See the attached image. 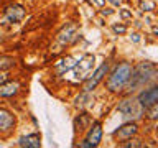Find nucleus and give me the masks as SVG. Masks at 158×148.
I'll use <instances>...</instances> for the list:
<instances>
[{"mask_svg": "<svg viewBox=\"0 0 158 148\" xmlns=\"http://www.w3.org/2000/svg\"><path fill=\"white\" fill-rule=\"evenodd\" d=\"M153 82H158V66H155L150 61H143L135 69H132V76L128 81V90L142 89Z\"/></svg>", "mask_w": 158, "mask_h": 148, "instance_id": "nucleus-1", "label": "nucleus"}, {"mask_svg": "<svg viewBox=\"0 0 158 148\" xmlns=\"http://www.w3.org/2000/svg\"><path fill=\"white\" fill-rule=\"evenodd\" d=\"M130 76H132V66L128 63L115 66V69L112 71V74L107 79V89L111 92H117V90L124 89L130 81Z\"/></svg>", "mask_w": 158, "mask_h": 148, "instance_id": "nucleus-2", "label": "nucleus"}, {"mask_svg": "<svg viewBox=\"0 0 158 148\" xmlns=\"http://www.w3.org/2000/svg\"><path fill=\"white\" fill-rule=\"evenodd\" d=\"M117 110L122 114V117L125 122H132V120H138V118L143 117V114H145V106H143L140 101L127 99V101H122L119 104Z\"/></svg>", "mask_w": 158, "mask_h": 148, "instance_id": "nucleus-3", "label": "nucleus"}, {"mask_svg": "<svg viewBox=\"0 0 158 148\" xmlns=\"http://www.w3.org/2000/svg\"><path fill=\"white\" fill-rule=\"evenodd\" d=\"M107 71H109V64L107 63H104V64H100L97 69L94 71V74L91 76V78L86 81V84H84V90H87V92H91L92 89L97 87V84L100 82V81L104 79V76L107 74Z\"/></svg>", "mask_w": 158, "mask_h": 148, "instance_id": "nucleus-4", "label": "nucleus"}, {"mask_svg": "<svg viewBox=\"0 0 158 148\" xmlns=\"http://www.w3.org/2000/svg\"><path fill=\"white\" fill-rule=\"evenodd\" d=\"M137 132H138V127L135 125V123L130 122V123H125L124 127H120L119 130H115L112 133V137L119 142H124V140H130Z\"/></svg>", "mask_w": 158, "mask_h": 148, "instance_id": "nucleus-5", "label": "nucleus"}, {"mask_svg": "<svg viewBox=\"0 0 158 148\" xmlns=\"http://www.w3.org/2000/svg\"><path fill=\"white\" fill-rule=\"evenodd\" d=\"M138 101H140L145 107L153 106V104L158 101V84L156 86H152L150 89H145L143 92L138 94Z\"/></svg>", "mask_w": 158, "mask_h": 148, "instance_id": "nucleus-6", "label": "nucleus"}, {"mask_svg": "<svg viewBox=\"0 0 158 148\" xmlns=\"http://www.w3.org/2000/svg\"><path fill=\"white\" fill-rule=\"evenodd\" d=\"M92 64H94V56H92V54L83 56V58H81V61L76 64V76H78V78H84L83 74L89 73V69L92 68Z\"/></svg>", "mask_w": 158, "mask_h": 148, "instance_id": "nucleus-7", "label": "nucleus"}, {"mask_svg": "<svg viewBox=\"0 0 158 148\" xmlns=\"http://www.w3.org/2000/svg\"><path fill=\"white\" fill-rule=\"evenodd\" d=\"M100 138H102V127H100L99 122H95L87 133V142L91 143V146H97Z\"/></svg>", "mask_w": 158, "mask_h": 148, "instance_id": "nucleus-8", "label": "nucleus"}, {"mask_svg": "<svg viewBox=\"0 0 158 148\" xmlns=\"http://www.w3.org/2000/svg\"><path fill=\"white\" fill-rule=\"evenodd\" d=\"M5 13H7L5 22L15 23V22H18V20H22V18H23V15H25V10H23V7L15 5V7H8L7 10H5Z\"/></svg>", "mask_w": 158, "mask_h": 148, "instance_id": "nucleus-9", "label": "nucleus"}, {"mask_svg": "<svg viewBox=\"0 0 158 148\" xmlns=\"http://www.w3.org/2000/svg\"><path fill=\"white\" fill-rule=\"evenodd\" d=\"M18 145H20V146H26V148H38L41 143H40V137H38L36 133H31V135L22 137L20 140H18Z\"/></svg>", "mask_w": 158, "mask_h": 148, "instance_id": "nucleus-10", "label": "nucleus"}, {"mask_svg": "<svg viewBox=\"0 0 158 148\" xmlns=\"http://www.w3.org/2000/svg\"><path fill=\"white\" fill-rule=\"evenodd\" d=\"M15 123V118L8 110H0V130H10Z\"/></svg>", "mask_w": 158, "mask_h": 148, "instance_id": "nucleus-11", "label": "nucleus"}, {"mask_svg": "<svg viewBox=\"0 0 158 148\" xmlns=\"http://www.w3.org/2000/svg\"><path fill=\"white\" fill-rule=\"evenodd\" d=\"M18 89H20L18 82H8L5 86H0V95L2 97H12V95H15L18 92Z\"/></svg>", "mask_w": 158, "mask_h": 148, "instance_id": "nucleus-12", "label": "nucleus"}, {"mask_svg": "<svg viewBox=\"0 0 158 148\" xmlns=\"http://www.w3.org/2000/svg\"><path fill=\"white\" fill-rule=\"evenodd\" d=\"M74 30H76V26L74 25H68L66 28H63V31L58 35V43L59 45H66V43H69L71 41V35L74 33Z\"/></svg>", "mask_w": 158, "mask_h": 148, "instance_id": "nucleus-13", "label": "nucleus"}, {"mask_svg": "<svg viewBox=\"0 0 158 148\" xmlns=\"http://www.w3.org/2000/svg\"><path fill=\"white\" fill-rule=\"evenodd\" d=\"M76 63H74V59L73 58H66V59H61L59 63H56V71H58V74H64L66 71H69L71 68H74Z\"/></svg>", "mask_w": 158, "mask_h": 148, "instance_id": "nucleus-14", "label": "nucleus"}, {"mask_svg": "<svg viewBox=\"0 0 158 148\" xmlns=\"http://www.w3.org/2000/svg\"><path fill=\"white\" fill-rule=\"evenodd\" d=\"M89 123H91V117L87 115V114H81V115L74 120V127H76V130L83 132V130L87 128Z\"/></svg>", "mask_w": 158, "mask_h": 148, "instance_id": "nucleus-15", "label": "nucleus"}, {"mask_svg": "<svg viewBox=\"0 0 158 148\" xmlns=\"http://www.w3.org/2000/svg\"><path fill=\"white\" fill-rule=\"evenodd\" d=\"M91 101H92V97L89 95V92H87V90H84V92L81 94L79 97H76V106H78V107H84L86 104H87V102H91Z\"/></svg>", "mask_w": 158, "mask_h": 148, "instance_id": "nucleus-16", "label": "nucleus"}, {"mask_svg": "<svg viewBox=\"0 0 158 148\" xmlns=\"http://www.w3.org/2000/svg\"><path fill=\"white\" fill-rule=\"evenodd\" d=\"M15 64V59L13 58H0V69H8Z\"/></svg>", "mask_w": 158, "mask_h": 148, "instance_id": "nucleus-17", "label": "nucleus"}, {"mask_svg": "<svg viewBox=\"0 0 158 148\" xmlns=\"http://www.w3.org/2000/svg\"><path fill=\"white\" fill-rule=\"evenodd\" d=\"M148 118H152V120L158 118V101L153 104V106H150V109H148Z\"/></svg>", "mask_w": 158, "mask_h": 148, "instance_id": "nucleus-18", "label": "nucleus"}, {"mask_svg": "<svg viewBox=\"0 0 158 148\" xmlns=\"http://www.w3.org/2000/svg\"><path fill=\"white\" fill-rule=\"evenodd\" d=\"M112 30L115 31V33H119V35H122V33H125V31H127V28L124 26V25H114V26H112Z\"/></svg>", "mask_w": 158, "mask_h": 148, "instance_id": "nucleus-19", "label": "nucleus"}, {"mask_svg": "<svg viewBox=\"0 0 158 148\" xmlns=\"http://www.w3.org/2000/svg\"><path fill=\"white\" fill-rule=\"evenodd\" d=\"M125 146H142V143H140V140H133L130 143H125Z\"/></svg>", "mask_w": 158, "mask_h": 148, "instance_id": "nucleus-20", "label": "nucleus"}, {"mask_svg": "<svg viewBox=\"0 0 158 148\" xmlns=\"http://www.w3.org/2000/svg\"><path fill=\"white\" fill-rule=\"evenodd\" d=\"M120 17H122V18H132V13L127 12V10H122V12H120Z\"/></svg>", "mask_w": 158, "mask_h": 148, "instance_id": "nucleus-21", "label": "nucleus"}, {"mask_svg": "<svg viewBox=\"0 0 158 148\" xmlns=\"http://www.w3.org/2000/svg\"><path fill=\"white\" fill-rule=\"evenodd\" d=\"M111 13H112L111 8H104V10H102V15H111Z\"/></svg>", "mask_w": 158, "mask_h": 148, "instance_id": "nucleus-22", "label": "nucleus"}, {"mask_svg": "<svg viewBox=\"0 0 158 148\" xmlns=\"http://www.w3.org/2000/svg\"><path fill=\"white\" fill-rule=\"evenodd\" d=\"M132 40L135 41V43H138V41H140V36H138L137 33H135V35H132Z\"/></svg>", "mask_w": 158, "mask_h": 148, "instance_id": "nucleus-23", "label": "nucleus"}, {"mask_svg": "<svg viewBox=\"0 0 158 148\" xmlns=\"http://www.w3.org/2000/svg\"><path fill=\"white\" fill-rule=\"evenodd\" d=\"M111 2L114 3V5H119V2H117V0H111Z\"/></svg>", "mask_w": 158, "mask_h": 148, "instance_id": "nucleus-24", "label": "nucleus"}, {"mask_svg": "<svg viewBox=\"0 0 158 148\" xmlns=\"http://www.w3.org/2000/svg\"><path fill=\"white\" fill-rule=\"evenodd\" d=\"M153 31H155V35H158V28H155V30H153Z\"/></svg>", "mask_w": 158, "mask_h": 148, "instance_id": "nucleus-25", "label": "nucleus"}, {"mask_svg": "<svg viewBox=\"0 0 158 148\" xmlns=\"http://www.w3.org/2000/svg\"><path fill=\"white\" fill-rule=\"evenodd\" d=\"M156 137H158V127H156Z\"/></svg>", "mask_w": 158, "mask_h": 148, "instance_id": "nucleus-26", "label": "nucleus"}]
</instances>
